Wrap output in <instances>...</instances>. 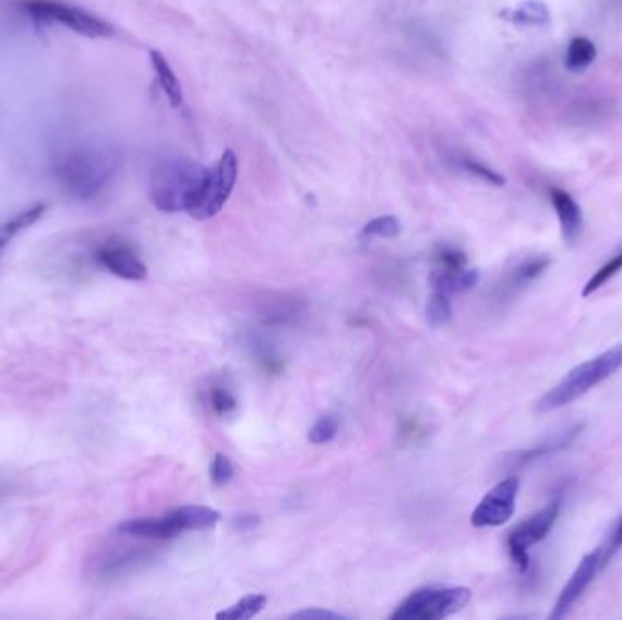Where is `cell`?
<instances>
[{"mask_svg": "<svg viewBox=\"0 0 622 620\" xmlns=\"http://www.w3.org/2000/svg\"><path fill=\"white\" fill-rule=\"evenodd\" d=\"M119 154L100 144L62 149L51 162L55 181L71 198L86 203L98 197L119 171Z\"/></svg>", "mask_w": 622, "mask_h": 620, "instance_id": "cell-1", "label": "cell"}, {"mask_svg": "<svg viewBox=\"0 0 622 620\" xmlns=\"http://www.w3.org/2000/svg\"><path fill=\"white\" fill-rule=\"evenodd\" d=\"M210 168L188 157H164L149 173V200L164 214H190L206 186Z\"/></svg>", "mask_w": 622, "mask_h": 620, "instance_id": "cell-2", "label": "cell"}, {"mask_svg": "<svg viewBox=\"0 0 622 620\" xmlns=\"http://www.w3.org/2000/svg\"><path fill=\"white\" fill-rule=\"evenodd\" d=\"M622 368V344L610 348L608 352L600 353L588 363L578 364L570 374L562 377L559 385L553 386L539 402L537 412L550 413L572 404L581 397L586 396L595 386L610 379Z\"/></svg>", "mask_w": 622, "mask_h": 620, "instance_id": "cell-3", "label": "cell"}, {"mask_svg": "<svg viewBox=\"0 0 622 620\" xmlns=\"http://www.w3.org/2000/svg\"><path fill=\"white\" fill-rule=\"evenodd\" d=\"M220 521V515L212 508L204 506H184L179 510L169 511L163 516L153 519H135L125 521L117 527V532L125 537L155 538L168 540L179 537L186 532H204L213 530Z\"/></svg>", "mask_w": 622, "mask_h": 620, "instance_id": "cell-4", "label": "cell"}, {"mask_svg": "<svg viewBox=\"0 0 622 620\" xmlns=\"http://www.w3.org/2000/svg\"><path fill=\"white\" fill-rule=\"evenodd\" d=\"M468 587H426L411 593L395 611L392 620H441L468 606Z\"/></svg>", "mask_w": 622, "mask_h": 620, "instance_id": "cell-5", "label": "cell"}, {"mask_svg": "<svg viewBox=\"0 0 622 620\" xmlns=\"http://www.w3.org/2000/svg\"><path fill=\"white\" fill-rule=\"evenodd\" d=\"M22 8L26 12L32 13L33 17L40 21H49V23H59L64 28L89 37V39H106L113 37L115 29L111 24L106 23L104 19L93 15V13L81 10V8L70 7L64 2L57 0H26L22 2Z\"/></svg>", "mask_w": 622, "mask_h": 620, "instance_id": "cell-6", "label": "cell"}, {"mask_svg": "<svg viewBox=\"0 0 622 620\" xmlns=\"http://www.w3.org/2000/svg\"><path fill=\"white\" fill-rule=\"evenodd\" d=\"M237 177H239V159L234 149H226L220 155L217 166L210 170L204 192L199 203L195 204V208L191 209L190 217L196 220H207L220 214L224 204L228 203V198L234 193Z\"/></svg>", "mask_w": 622, "mask_h": 620, "instance_id": "cell-7", "label": "cell"}, {"mask_svg": "<svg viewBox=\"0 0 622 620\" xmlns=\"http://www.w3.org/2000/svg\"><path fill=\"white\" fill-rule=\"evenodd\" d=\"M562 500H551L550 504L528 516L517 527H513L507 535V549L512 555L513 564L517 566L521 573H526L529 568V548L535 544L542 543L551 530L555 526L559 513H561Z\"/></svg>", "mask_w": 622, "mask_h": 620, "instance_id": "cell-8", "label": "cell"}, {"mask_svg": "<svg viewBox=\"0 0 622 620\" xmlns=\"http://www.w3.org/2000/svg\"><path fill=\"white\" fill-rule=\"evenodd\" d=\"M517 495L518 478H504L482 497L471 513V524L475 527H499L506 524L515 513Z\"/></svg>", "mask_w": 622, "mask_h": 620, "instance_id": "cell-9", "label": "cell"}, {"mask_svg": "<svg viewBox=\"0 0 622 620\" xmlns=\"http://www.w3.org/2000/svg\"><path fill=\"white\" fill-rule=\"evenodd\" d=\"M605 568L602 562V551L595 549L591 554L584 555L578 562L577 570L573 571L572 579L566 586L562 587L561 595L557 598L555 606L551 609L550 619L561 620L570 613V609L583 597L589 584L595 581V576Z\"/></svg>", "mask_w": 622, "mask_h": 620, "instance_id": "cell-10", "label": "cell"}, {"mask_svg": "<svg viewBox=\"0 0 622 620\" xmlns=\"http://www.w3.org/2000/svg\"><path fill=\"white\" fill-rule=\"evenodd\" d=\"M95 257L104 269H108L109 273L120 279L139 282L147 277L146 264L142 263L135 250L125 242H106L98 247Z\"/></svg>", "mask_w": 622, "mask_h": 620, "instance_id": "cell-11", "label": "cell"}, {"mask_svg": "<svg viewBox=\"0 0 622 620\" xmlns=\"http://www.w3.org/2000/svg\"><path fill=\"white\" fill-rule=\"evenodd\" d=\"M550 264L551 258L548 255H529L521 263L515 264L499 288L502 299L517 295L521 291L526 290L529 284H534L535 280L539 279L540 275L550 268Z\"/></svg>", "mask_w": 622, "mask_h": 620, "instance_id": "cell-12", "label": "cell"}, {"mask_svg": "<svg viewBox=\"0 0 622 620\" xmlns=\"http://www.w3.org/2000/svg\"><path fill=\"white\" fill-rule=\"evenodd\" d=\"M550 200L561 224L562 236L572 244L577 241L578 233L583 230V211L575 203V198L561 187H551Z\"/></svg>", "mask_w": 622, "mask_h": 620, "instance_id": "cell-13", "label": "cell"}, {"mask_svg": "<svg viewBox=\"0 0 622 620\" xmlns=\"http://www.w3.org/2000/svg\"><path fill=\"white\" fill-rule=\"evenodd\" d=\"M581 434H583V426H573V428L564 429L561 434L553 435V437L546 439L545 442H540V445L531 446L528 450L515 453V455H513L515 464H517V466H523V464L540 461V459H545V457H550L553 455V453H559V451L567 450V448L577 440V437Z\"/></svg>", "mask_w": 622, "mask_h": 620, "instance_id": "cell-14", "label": "cell"}, {"mask_svg": "<svg viewBox=\"0 0 622 620\" xmlns=\"http://www.w3.org/2000/svg\"><path fill=\"white\" fill-rule=\"evenodd\" d=\"M149 62H152L153 72L157 75L158 84L163 88L166 99L174 108H179L184 102V95H182V86L177 75H175L174 68L169 66L168 59L160 53V51H149Z\"/></svg>", "mask_w": 622, "mask_h": 620, "instance_id": "cell-15", "label": "cell"}, {"mask_svg": "<svg viewBox=\"0 0 622 620\" xmlns=\"http://www.w3.org/2000/svg\"><path fill=\"white\" fill-rule=\"evenodd\" d=\"M431 288L433 291H441L446 295L453 293H460V291L471 290L477 282H479V271L477 269H463L458 273L452 271H444V269L436 268L430 277Z\"/></svg>", "mask_w": 622, "mask_h": 620, "instance_id": "cell-16", "label": "cell"}, {"mask_svg": "<svg viewBox=\"0 0 622 620\" xmlns=\"http://www.w3.org/2000/svg\"><path fill=\"white\" fill-rule=\"evenodd\" d=\"M499 17L506 23L517 24V26H546L550 23L548 8L537 0H526L518 7L502 10Z\"/></svg>", "mask_w": 622, "mask_h": 620, "instance_id": "cell-17", "label": "cell"}, {"mask_svg": "<svg viewBox=\"0 0 622 620\" xmlns=\"http://www.w3.org/2000/svg\"><path fill=\"white\" fill-rule=\"evenodd\" d=\"M595 59H597V48H595L594 42L586 37H575L567 45L564 66H566L567 72L581 73L586 68L591 66Z\"/></svg>", "mask_w": 622, "mask_h": 620, "instance_id": "cell-18", "label": "cell"}, {"mask_svg": "<svg viewBox=\"0 0 622 620\" xmlns=\"http://www.w3.org/2000/svg\"><path fill=\"white\" fill-rule=\"evenodd\" d=\"M46 211L44 204H35L33 208L24 209L21 214L15 215L13 219L8 220L4 224H0V250L13 239L19 235L21 231L26 230L29 226L35 224Z\"/></svg>", "mask_w": 622, "mask_h": 620, "instance_id": "cell-19", "label": "cell"}, {"mask_svg": "<svg viewBox=\"0 0 622 620\" xmlns=\"http://www.w3.org/2000/svg\"><path fill=\"white\" fill-rule=\"evenodd\" d=\"M267 598L264 595H246V597L240 598L239 603H235L234 606H229L228 609H223L218 611V620H248L253 619L256 615L261 613L264 606H266Z\"/></svg>", "mask_w": 622, "mask_h": 620, "instance_id": "cell-20", "label": "cell"}, {"mask_svg": "<svg viewBox=\"0 0 622 620\" xmlns=\"http://www.w3.org/2000/svg\"><path fill=\"white\" fill-rule=\"evenodd\" d=\"M207 404L212 408V412L218 417H229L237 412L239 402L235 399L234 391L228 386L215 382L207 388Z\"/></svg>", "mask_w": 622, "mask_h": 620, "instance_id": "cell-21", "label": "cell"}, {"mask_svg": "<svg viewBox=\"0 0 622 620\" xmlns=\"http://www.w3.org/2000/svg\"><path fill=\"white\" fill-rule=\"evenodd\" d=\"M619 271H622V250L617 253L615 257H611L608 263L602 264V266L591 275V279H589L583 288L584 299L594 295L595 291H599L602 285L608 284Z\"/></svg>", "mask_w": 622, "mask_h": 620, "instance_id": "cell-22", "label": "cell"}, {"mask_svg": "<svg viewBox=\"0 0 622 620\" xmlns=\"http://www.w3.org/2000/svg\"><path fill=\"white\" fill-rule=\"evenodd\" d=\"M426 317H428V323L433 328H439V326H444L452 320V302H450V295L446 293H441V291H433L428 301V306H426Z\"/></svg>", "mask_w": 622, "mask_h": 620, "instance_id": "cell-23", "label": "cell"}, {"mask_svg": "<svg viewBox=\"0 0 622 620\" xmlns=\"http://www.w3.org/2000/svg\"><path fill=\"white\" fill-rule=\"evenodd\" d=\"M400 233V222H398L397 217L393 215H382V217H375L371 219L368 224L362 228V235L368 236V239H373V236H379V239H393Z\"/></svg>", "mask_w": 622, "mask_h": 620, "instance_id": "cell-24", "label": "cell"}, {"mask_svg": "<svg viewBox=\"0 0 622 620\" xmlns=\"http://www.w3.org/2000/svg\"><path fill=\"white\" fill-rule=\"evenodd\" d=\"M338 418L335 415H322L319 421H316L313 426H311L310 435H308V440L311 445H327L332 442L338 434Z\"/></svg>", "mask_w": 622, "mask_h": 620, "instance_id": "cell-25", "label": "cell"}, {"mask_svg": "<svg viewBox=\"0 0 622 620\" xmlns=\"http://www.w3.org/2000/svg\"><path fill=\"white\" fill-rule=\"evenodd\" d=\"M458 165H460V168H463L466 173L475 177V179L488 182L491 186H504V184H506V179H504L501 173H497V171L491 170V168L482 165L479 160L471 159V157L458 159Z\"/></svg>", "mask_w": 622, "mask_h": 620, "instance_id": "cell-26", "label": "cell"}, {"mask_svg": "<svg viewBox=\"0 0 622 620\" xmlns=\"http://www.w3.org/2000/svg\"><path fill=\"white\" fill-rule=\"evenodd\" d=\"M435 263L439 269H444V271H452V273H458L466 269V263L468 258L464 255L460 250L452 246H442L436 250Z\"/></svg>", "mask_w": 622, "mask_h": 620, "instance_id": "cell-27", "label": "cell"}, {"mask_svg": "<svg viewBox=\"0 0 622 620\" xmlns=\"http://www.w3.org/2000/svg\"><path fill=\"white\" fill-rule=\"evenodd\" d=\"M300 314L299 302L277 301V304L264 309V320L267 325H284L288 320L295 319V315Z\"/></svg>", "mask_w": 622, "mask_h": 620, "instance_id": "cell-28", "label": "cell"}, {"mask_svg": "<svg viewBox=\"0 0 622 620\" xmlns=\"http://www.w3.org/2000/svg\"><path fill=\"white\" fill-rule=\"evenodd\" d=\"M234 478V464L228 457L217 453L212 464V481L215 486H226Z\"/></svg>", "mask_w": 622, "mask_h": 620, "instance_id": "cell-29", "label": "cell"}, {"mask_svg": "<svg viewBox=\"0 0 622 620\" xmlns=\"http://www.w3.org/2000/svg\"><path fill=\"white\" fill-rule=\"evenodd\" d=\"M622 549V516L617 522L615 527H613V532H611L610 540L606 544L605 548H600L602 551V562L605 566L610 562L611 557L617 554V551H621Z\"/></svg>", "mask_w": 622, "mask_h": 620, "instance_id": "cell-30", "label": "cell"}, {"mask_svg": "<svg viewBox=\"0 0 622 620\" xmlns=\"http://www.w3.org/2000/svg\"><path fill=\"white\" fill-rule=\"evenodd\" d=\"M289 619H302V620H343V615L333 613V611H326V609H302V611H297V613L289 615Z\"/></svg>", "mask_w": 622, "mask_h": 620, "instance_id": "cell-31", "label": "cell"}, {"mask_svg": "<svg viewBox=\"0 0 622 620\" xmlns=\"http://www.w3.org/2000/svg\"><path fill=\"white\" fill-rule=\"evenodd\" d=\"M259 516L256 515H240L235 516L234 527L239 530V532H250L253 527L259 526Z\"/></svg>", "mask_w": 622, "mask_h": 620, "instance_id": "cell-32", "label": "cell"}]
</instances>
